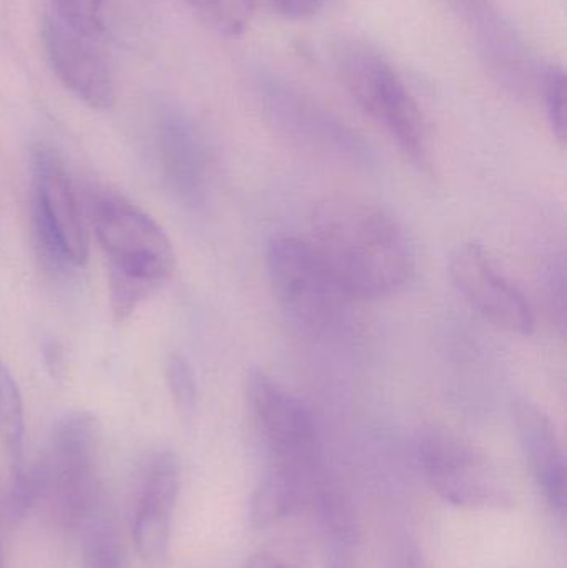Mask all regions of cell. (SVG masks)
I'll return each mask as SVG.
<instances>
[{
    "instance_id": "obj_1",
    "label": "cell",
    "mask_w": 567,
    "mask_h": 568,
    "mask_svg": "<svg viewBox=\"0 0 567 568\" xmlns=\"http://www.w3.org/2000/svg\"><path fill=\"white\" fill-rule=\"evenodd\" d=\"M308 243L348 300H382L406 286L415 256L403 226L369 200L328 195L308 216Z\"/></svg>"
},
{
    "instance_id": "obj_2",
    "label": "cell",
    "mask_w": 567,
    "mask_h": 568,
    "mask_svg": "<svg viewBox=\"0 0 567 568\" xmlns=\"http://www.w3.org/2000/svg\"><path fill=\"white\" fill-rule=\"evenodd\" d=\"M92 225L109 263L113 317L123 323L172 278L175 252L152 216L115 193L93 200Z\"/></svg>"
},
{
    "instance_id": "obj_3",
    "label": "cell",
    "mask_w": 567,
    "mask_h": 568,
    "mask_svg": "<svg viewBox=\"0 0 567 568\" xmlns=\"http://www.w3.org/2000/svg\"><path fill=\"white\" fill-rule=\"evenodd\" d=\"M340 82L356 105L382 126L406 159L428 165L425 119L405 80L383 53L362 42L338 43L332 53Z\"/></svg>"
},
{
    "instance_id": "obj_4",
    "label": "cell",
    "mask_w": 567,
    "mask_h": 568,
    "mask_svg": "<svg viewBox=\"0 0 567 568\" xmlns=\"http://www.w3.org/2000/svg\"><path fill=\"white\" fill-rule=\"evenodd\" d=\"M266 273L280 310L300 333L325 336L342 320L348 297L305 240L273 236L266 248Z\"/></svg>"
},
{
    "instance_id": "obj_5",
    "label": "cell",
    "mask_w": 567,
    "mask_h": 568,
    "mask_svg": "<svg viewBox=\"0 0 567 568\" xmlns=\"http://www.w3.org/2000/svg\"><path fill=\"white\" fill-rule=\"evenodd\" d=\"M246 399L269 464L312 484L325 479L322 440L308 407L262 369L246 379Z\"/></svg>"
},
{
    "instance_id": "obj_6",
    "label": "cell",
    "mask_w": 567,
    "mask_h": 568,
    "mask_svg": "<svg viewBox=\"0 0 567 568\" xmlns=\"http://www.w3.org/2000/svg\"><path fill=\"white\" fill-rule=\"evenodd\" d=\"M255 90L263 115L290 142L335 162L372 163V150L363 136L292 82L275 73H260Z\"/></svg>"
},
{
    "instance_id": "obj_7",
    "label": "cell",
    "mask_w": 567,
    "mask_h": 568,
    "mask_svg": "<svg viewBox=\"0 0 567 568\" xmlns=\"http://www.w3.org/2000/svg\"><path fill=\"white\" fill-rule=\"evenodd\" d=\"M102 427L95 417L73 413L57 420L39 466L45 479V496L55 503L67 527L80 524L99 507V467Z\"/></svg>"
},
{
    "instance_id": "obj_8",
    "label": "cell",
    "mask_w": 567,
    "mask_h": 568,
    "mask_svg": "<svg viewBox=\"0 0 567 568\" xmlns=\"http://www.w3.org/2000/svg\"><path fill=\"white\" fill-rule=\"evenodd\" d=\"M423 476L433 493L459 509L503 510L513 506L505 480L472 447L443 433H428L418 446Z\"/></svg>"
},
{
    "instance_id": "obj_9",
    "label": "cell",
    "mask_w": 567,
    "mask_h": 568,
    "mask_svg": "<svg viewBox=\"0 0 567 568\" xmlns=\"http://www.w3.org/2000/svg\"><path fill=\"white\" fill-rule=\"evenodd\" d=\"M32 173L33 222L40 245L53 265L83 268L89 262V236L62 160L53 150L37 146Z\"/></svg>"
},
{
    "instance_id": "obj_10",
    "label": "cell",
    "mask_w": 567,
    "mask_h": 568,
    "mask_svg": "<svg viewBox=\"0 0 567 568\" xmlns=\"http://www.w3.org/2000/svg\"><path fill=\"white\" fill-rule=\"evenodd\" d=\"M449 278L469 307L498 329L519 336H529L535 329V313L525 293L478 243L455 250L449 258Z\"/></svg>"
},
{
    "instance_id": "obj_11",
    "label": "cell",
    "mask_w": 567,
    "mask_h": 568,
    "mask_svg": "<svg viewBox=\"0 0 567 568\" xmlns=\"http://www.w3.org/2000/svg\"><path fill=\"white\" fill-rule=\"evenodd\" d=\"M465 22L479 55L496 80L513 93H528L539 85L535 57L518 30L503 16L495 0H445Z\"/></svg>"
},
{
    "instance_id": "obj_12",
    "label": "cell",
    "mask_w": 567,
    "mask_h": 568,
    "mask_svg": "<svg viewBox=\"0 0 567 568\" xmlns=\"http://www.w3.org/2000/svg\"><path fill=\"white\" fill-rule=\"evenodd\" d=\"M42 37L53 72L80 102L95 110L115 103V80L95 39L70 29L52 13L43 19Z\"/></svg>"
},
{
    "instance_id": "obj_13",
    "label": "cell",
    "mask_w": 567,
    "mask_h": 568,
    "mask_svg": "<svg viewBox=\"0 0 567 568\" xmlns=\"http://www.w3.org/2000/svg\"><path fill=\"white\" fill-rule=\"evenodd\" d=\"M180 476V460L172 450L153 454L146 464L132 534L136 552L149 566H159L169 554Z\"/></svg>"
},
{
    "instance_id": "obj_14",
    "label": "cell",
    "mask_w": 567,
    "mask_h": 568,
    "mask_svg": "<svg viewBox=\"0 0 567 568\" xmlns=\"http://www.w3.org/2000/svg\"><path fill=\"white\" fill-rule=\"evenodd\" d=\"M163 172L180 199L190 205L205 200L210 183V156L196 123L179 109H165L156 125Z\"/></svg>"
},
{
    "instance_id": "obj_15",
    "label": "cell",
    "mask_w": 567,
    "mask_h": 568,
    "mask_svg": "<svg viewBox=\"0 0 567 568\" xmlns=\"http://www.w3.org/2000/svg\"><path fill=\"white\" fill-rule=\"evenodd\" d=\"M516 434L539 493L556 516L563 517L567 504L566 457L551 419L531 400L522 399L513 410Z\"/></svg>"
},
{
    "instance_id": "obj_16",
    "label": "cell",
    "mask_w": 567,
    "mask_h": 568,
    "mask_svg": "<svg viewBox=\"0 0 567 568\" xmlns=\"http://www.w3.org/2000/svg\"><path fill=\"white\" fill-rule=\"evenodd\" d=\"M325 568H363L362 532L352 499L338 484H320L315 497Z\"/></svg>"
},
{
    "instance_id": "obj_17",
    "label": "cell",
    "mask_w": 567,
    "mask_h": 568,
    "mask_svg": "<svg viewBox=\"0 0 567 568\" xmlns=\"http://www.w3.org/2000/svg\"><path fill=\"white\" fill-rule=\"evenodd\" d=\"M316 489L318 487L288 470L266 466L250 499V524L253 529L260 530L282 523L295 514L305 500L313 499Z\"/></svg>"
},
{
    "instance_id": "obj_18",
    "label": "cell",
    "mask_w": 567,
    "mask_h": 568,
    "mask_svg": "<svg viewBox=\"0 0 567 568\" xmlns=\"http://www.w3.org/2000/svg\"><path fill=\"white\" fill-rule=\"evenodd\" d=\"M0 446L9 459L12 474L26 466V414L22 394L12 371L0 359Z\"/></svg>"
},
{
    "instance_id": "obj_19",
    "label": "cell",
    "mask_w": 567,
    "mask_h": 568,
    "mask_svg": "<svg viewBox=\"0 0 567 568\" xmlns=\"http://www.w3.org/2000/svg\"><path fill=\"white\" fill-rule=\"evenodd\" d=\"M82 568H126L119 527L97 507L82 524Z\"/></svg>"
},
{
    "instance_id": "obj_20",
    "label": "cell",
    "mask_w": 567,
    "mask_h": 568,
    "mask_svg": "<svg viewBox=\"0 0 567 568\" xmlns=\"http://www.w3.org/2000/svg\"><path fill=\"white\" fill-rule=\"evenodd\" d=\"M186 2L206 27L223 37L242 36L255 10V0H186Z\"/></svg>"
},
{
    "instance_id": "obj_21",
    "label": "cell",
    "mask_w": 567,
    "mask_h": 568,
    "mask_svg": "<svg viewBox=\"0 0 567 568\" xmlns=\"http://www.w3.org/2000/svg\"><path fill=\"white\" fill-rule=\"evenodd\" d=\"M539 90L553 135L561 145L567 135L566 75L561 67H548L539 75Z\"/></svg>"
},
{
    "instance_id": "obj_22",
    "label": "cell",
    "mask_w": 567,
    "mask_h": 568,
    "mask_svg": "<svg viewBox=\"0 0 567 568\" xmlns=\"http://www.w3.org/2000/svg\"><path fill=\"white\" fill-rule=\"evenodd\" d=\"M45 494V479H43L39 464L30 467L23 466L22 469L13 473L9 499H7L9 519L13 523L22 520Z\"/></svg>"
},
{
    "instance_id": "obj_23",
    "label": "cell",
    "mask_w": 567,
    "mask_h": 568,
    "mask_svg": "<svg viewBox=\"0 0 567 568\" xmlns=\"http://www.w3.org/2000/svg\"><path fill=\"white\" fill-rule=\"evenodd\" d=\"M107 0H50L52 16L83 36L97 37L103 30V9Z\"/></svg>"
},
{
    "instance_id": "obj_24",
    "label": "cell",
    "mask_w": 567,
    "mask_h": 568,
    "mask_svg": "<svg viewBox=\"0 0 567 568\" xmlns=\"http://www.w3.org/2000/svg\"><path fill=\"white\" fill-rule=\"evenodd\" d=\"M166 383L173 403L180 413L190 414L196 406L199 386H196L195 371L183 354L173 353L166 363Z\"/></svg>"
},
{
    "instance_id": "obj_25",
    "label": "cell",
    "mask_w": 567,
    "mask_h": 568,
    "mask_svg": "<svg viewBox=\"0 0 567 568\" xmlns=\"http://www.w3.org/2000/svg\"><path fill=\"white\" fill-rule=\"evenodd\" d=\"M546 294H548L549 306L553 316L558 321L559 326H566V268L563 260L551 263L546 268Z\"/></svg>"
},
{
    "instance_id": "obj_26",
    "label": "cell",
    "mask_w": 567,
    "mask_h": 568,
    "mask_svg": "<svg viewBox=\"0 0 567 568\" xmlns=\"http://www.w3.org/2000/svg\"><path fill=\"white\" fill-rule=\"evenodd\" d=\"M269 2L279 16L298 20L322 12L333 0H269Z\"/></svg>"
},
{
    "instance_id": "obj_27",
    "label": "cell",
    "mask_w": 567,
    "mask_h": 568,
    "mask_svg": "<svg viewBox=\"0 0 567 568\" xmlns=\"http://www.w3.org/2000/svg\"><path fill=\"white\" fill-rule=\"evenodd\" d=\"M243 568H292L282 557L270 552H259L246 560Z\"/></svg>"
},
{
    "instance_id": "obj_28",
    "label": "cell",
    "mask_w": 567,
    "mask_h": 568,
    "mask_svg": "<svg viewBox=\"0 0 567 568\" xmlns=\"http://www.w3.org/2000/svg\"><path fill=\"white\" fill-rule=\"evenodd\" d=\"M403 568H432L418 549H412L406 554L405 567Z\"/></svg>"
},
{
    "instance_id": "obj_29",
    "label": "cell",
    "mask_w": 567,
    "mask_h": 568,
    "mask_svg": "<svg viewBox=\"0 0 567 568\" xmlns=\"http://www.w3.org/2000/svg\"><path fill=\"white\" fill-rule=\"evenodd\" d=\"M0 568H2V566H0Z\"/></svg>"
}]
</instances>
